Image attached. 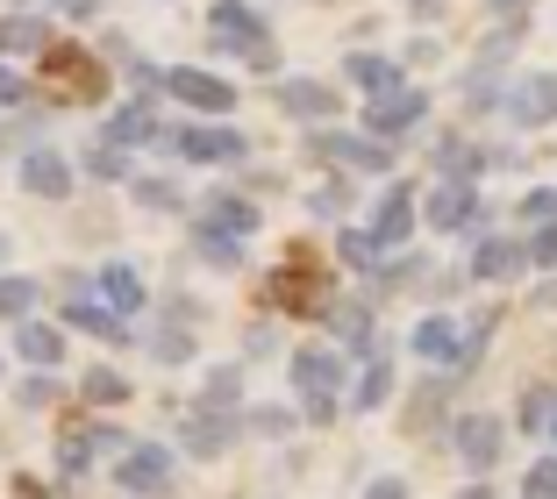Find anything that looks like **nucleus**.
I'll use <instances>...</instances> for the list:
<instances>
[{
  "instance_id": "nucleus-1",
  "label": "nucleus",
  "mask_w": 557,
  "mask_h": 499,
  "mask_svg": "<svg viewBox=\"0 0 557 499\" xmlns=\"http://www.w3.org/2000/svg\"><path fill=\"white\" fill-rule=\"evenodd\" d=\"M286 386H294V407L308 428H329L336 414H350V364L329 342H300L286 357Z\"/></svg>"
},
{
  "instance_id": "nucleus-2",
  "label": "nucleus",
  "mask_w": 557,
  "mask_h": 499,
  "mask_svg": "<svg viewBox=\"0 0 557 499\" xmlns=\"http://www.w3.org/2000/svg\"><path fill=\"white\" fill-rule=\"evenodd\" d=\"M208 36H214L222 58H244L250 72H278V43H272V29H264V15L250 0H214Z\"/></svg>"
},
{
  "instance_id": "nucleus-3",
  "label": "nucleus",
  "mask_w": 557,
  "mask_h": 499,
  "mask_svg": "<svg viewBox=\"0 0 557 499\" xmlns=\"http://www.w3.org/2000/svg\"><path fill=\"white\" fill-rule=\"evenodd\" d=\"M508 435H515V421L472 407V414H450V428H443V450L465 464V478H493V471H500V457H508Z\"/></svg>"
},
{
  "instance_id": "nucleus-4",
  "label": "nucleus",
  "mask_w": 557,
  "mask_h": 499,
  "mask_svg": "<svg viewBox=\"0 0 557 499\" xmlns=\"http://www.w3.org/2000/svg\"><path fill=\"white\" fill-rule=\"evenodd\" d=\"M422 228H436V236H493V214L486 200H479V186H465V178H436L422 194Z\"/></svg>"
},
{
  "instance_id": "nucleus-5",
  "label": "nucleus",
  "mask_w": 557,
  "mask_h": 499,
  "mask_svg": "<svg viewBox=\"0 0 557 499\" xmlns=\"http://www.w3.org/2000/svg\"><path fill=\"white\" fill-rule=\"evenodd\" d=\"M158 150H164V158H180V164H244L250 136L230 129V122H180V129L158 136Z\"/></svg>"
},
{
  "instance_id": "nucleus-6",
  "label": "nucleus",
  "mask_w": 557,
  "mask_h": 499,
  "mask_svg": "<svg viewBox=\"0 0 557 499\" xmlns=\"http://www.w3.org/2000/svg\"><path fill=\"white\" fill-rule=\"evenodd\" d=\"M308 158H322V164H336V172H364V178H386L394 172V144H379V136H350V129H314L308 136Z\"/></svg>"
},
{
  "instance_id": "nucleus-7",
  "label": "nucleus",
  "mask_w": 557,
  "mask_h": 499,
  "mask_svg": "<svg viewBox=\"0 0 557 499\" xmlns=\"http://www.w3.org/2000/svg\"><path fill=\"white\" fill-rule=\"evenodd\" d=\"M236 442H244V414H236V407H208V400H194V407L180 414V450H186V457H200V464L230 457Z\"/></svg>"
},
{
  "instance_id": "nucleus-8",
  "label": "nucleus",
  "mask_w": 557,
  "mask_h": 499,
  "mask_svg": "<svg viewBox=\"0 0 557 499\" xmlns=\"http://www.w3.org/2000/svg\"><path fill=\"white\" fill-rule=\"evenodd\" d=\"M172 478H180V450H172V442H129V450L115 457V485L129 499H164Z\"/></svg>"
},
{
  "instance_id": "nucleus-9",
  "label": "nucleus",
  "mask_w": 557,
  "mask_h": 499,
  "mask_svg": "<svg viewBox=\"0 0 557 499\" xmlns=\"http://www.w3.org/2000/svg\"><path fill=\"white\" fill-rule=\"evenodd\" d=\"M364 228H372V242L394 258V250H408L414 228H422V194H414L408 178H386V194H379V208L364 214Z\"/></svg>"
},
{
  "instance_id": "nucleus-10",
  "label": "nucleus",
  "mask_w": 557,
  "mask_h": 499,
  "mask_svg": "<svg viewBox=\"0 0 557 499\" xmlns=\"http://www.w3.org/2000/svg\"><path fill=\"white\" fill-rule=\"evenodd\" d=\"M429 122V93L422 86H394V93H379L358 108V129L379 136V144H400V136H414Z\"/></svg>"
},
{
  "instance_id": "nucleus-11",
  "label": "nucleus",
  "mask_w": 557,
  "mask_h": 499,
  "mask_svg": "<svg viewBox=\"0 0 557 499\" xmlns=\"http://www.w3.org/2000/svg\"><path fill=\"white\" fill-rule=\"evenodd\" d=\"M522 272H536L529 236H479L472 258H465V278H472V286H515Z\"/></svg>"
},
{
  "instance_id": "nucleus-12",
  "label": "nucleus",
  "mask_w": 557,
  "mask_h": 499,
  "mask_svg": "<svg viewBox=\"0 0 557 499\" xmlns=\"http://www.w3.org/2000/svg\"><path fill=\"white\" fill-rule=\"evenodd\" d=\"M500 122L522 136L536 129H557V72H522V79L508 86V108H500Z\"/></svg>"
},
{
  "instance_id": "nucleus-13",
  "label": "nucleus",
  "mask_w": 557,
  "mask_h": 499,
  "mask_svg": "<svg viewBox=\"0 0 557 499\" xmlns=\"http://www.w3.org/2000/svg\"><path fill=\"white\" fill-rule=\"evenodd\" d=\"M272 108L286 114V122H300V129H329V122L344 114V100H336L329 79H272Z\"/></svg>"
},
{
  "instance_id": "nucleus-14",
  "label": "nucleus",
  "mask_w": 557,
  "mask_h": 499,
  "mask_svg": "<svg viewBox=\"0 0 557 499\" xmlns=\"http://www.w3.org/2000/svg\"><path fill=\"white\" fill-rule=\"evenodd\" d=\"M322 322H329V336H336V350L344 357H358V364H372V357H386L379 350V314H372V300H329L322 307Z\"/></svg>"
},
{
  "instance_id": "nucleus-15",
  "label": "nucleus",
  "mask_w": 557,
  "mask_h": 499,
  "mask_svg": "<svg viewBox=\"0 0 557 499\" xmlns=\"http://www.w3.org/2000/svg\"><path fill=\"white\" fill-rule=\"evenodd\" d=\"M79 164H72L65 158V150H44V144H36V150H22V158H15V186H22V194H36V200H72V186H79Z\"/></svg>"
},
{
  "instance_id": "nucleus-16",
  "label": "nucleus",
  "mask_w": 557,
  "mask_h": 499,
  "mask_svg": "<svg viewBox=\"0 0 557 499\" xmlns=\"http://www.w3.org/2000/svg\"><path fill=\"white\" fill-rule=\"evenodd\" d=\"M164 93L180 100V108H194L200 122H222V114L236 108V86L214 79V72H200V65H172L164 72Z\"/></svg>"
},
{
  "instance_id": "nucleus-17",
  "label": "nucleus",
  "mask_w": 557,
  "mask_h": 499,
  "mask_svg": "<svg viewBox=\"0 0 557 499\" xmlns=\"http://www.w3.org/2000/svg\"><path fill=\"white\" fill-rule=\"evenodd\" d=\"M65 328H72V336L108 342V350H122V342H144V336H129V314H115V307L100 300V286H94V292H65Z\"/></svg>"
},
{
  "instance_id": "nucleus-18",
  "label": "nucleus",
  "mask_w": 557,
  "mask_h": 499,
  "mask_svg": "<svg viewBox=\"0 0 557 499\" xmlns=\"http://www.w3.org/2000/svg\"><path fill=\"white\" fill-rule=\"evenodd\" d=\"M194 222L200 228H214V236H230V242H250L264 228V214H258V200L250 194H236V186H222V194H208L194 208Z\"/></svg>"
},
{
  "instance_id": "nucleus-19",
  "label": "nucleus",
  "mask_w": 557,
  "mask_h": 499,
  "mask_svg": "<svg viewBox=\"0 0 557 499\" xmlns=\"http://www.w3.org/2000/svg\"><path fill=\"white\" fill-rule=\"evenodd\" d=\"M408 350L422 357V364H436V371H458V350H465V322H458V314H443V307H429L422 322H414Z\"/></svg>"
},
{
  "instance_id": "nucleus-20",
  "label": "nucleus",
  "mask_w": 557,
  "mask_h": 499,
  "mask_svg": "<svg viewBox=\"0 0 557 499\" xmlns=\"http://www.w3.org/2000/svg\"><path fill=\"white\" fill-rule=\"evenodd\" d=\"M344 79L358 86L364 100H379V93H394V86H408V65H400V58H379V50H350Z\"/></svg>"
},
{
  "instance_id": "nucleus-21",
  "label": "nucleus",
  "mask_w": 557,
  "mask_h": 499,
  "mask_svg": "<svg viewBox=\"0 0 557 499\" xmlns=\"http://www.w3.org/2000/svg\"><path fill=\"white\" fill-rule=\"evenodd\" d=\"M100 136H108V144H122V150H144V144H158V108H150V93H136V100H122V108L115 114H108V129H100Z\"/></svg>"
},
{
  "instance_id": "nucleus-22",
  "label": "nucleus",
  "mask_w": 557,
  "mask_h": 499,
  "mask_svg": "<svg viewBox=\"0 0 557 499\" xmlns=\"http://www.w3.org/2000/svg\"><path fill=\"white\" fill-rule=\"evenodd\" d=\"M65 350H72L65 328L36 322V314H29V322H15V357H22L29 371H58V364H65Z\"/></svg>"
},
{
  "instance_id": "nucleus-23",
  "label": "nucleus",
  "mask_w": 557,
  "mask_h": 499,
  "mask_svg": "<svg viewBox=\"0 0 557 499\" xmlns=\"http://www.w3.org/2000/svg\"><path fill=\"white\" fill-rule=\"evenodd\" d=\"M94 278H100V300L115 307V314H144V307H150V286H144V272H136L129 258H115V264H100Z\"/></svg>"
},
{
  "instance_id": "nucleus-24",
  "label": "nucleus",
  "mask_w": 557,
  "mask_h": 499,
  "mask_svg": "<svg viewBox=\"0 0 557 499\" xmlns=\"http://www.w3.org/2000/svg\"><path fill=\"white\" fill-rule=\"evenodd\" d=\"M450 378H458V371H436V378H422V386H414V400H408V435H436V421L450 414Z\"/></svg>"
},
{
  "instance_id": "nucleus-25",
  "label": "nucleus",
  "mask_w": 557,
  "mask_h": 499,
  "mask_svg": "<svg viewBox=\"0 0 557 499\" xmlns=\"http://www.w3.org/2000/svg\"><path fill=\"white\" fill-rule=\"evenodd\" d=\"M394 400V357H372V364L350 378V414H379Z\"/></svg>"
},
{
  "instance_id": "nucleus-26",
  "label": "nucleus",
  "mask_w": 557,
  "mask_h": 499,
  "mask_svg": "<svg viewBox=\"0 0 557 499\" xmlns=\"http://www.w3.org/2000/svg\"><path fill=\"white\" fill-rule=\"evenodd\" d=\"M144 357H150V364H164V371H180V364H194V357H200V336H186L180 322H164V328H150V336H144Z\"/></svg>"
},
{
  "instance_id": "nucleus-27",
  "label": "nucleus",
  "mask_w": 557,
  "mask_h": 499,
  "mask_svg": "<svg viewBox=\"0 0 557 499\" xmlns=\"http://www.w3.org/2000/svg\"><path fill=\"white\" fill-rule=\"evenodd\" d=\"M0 50L8 58H36V50H50V22L44 15H0Z\"/></svg>"
},
{
  "instance_id": "nucleus-28",
  "label": "nucleus",
  "mask_w": 557,
  "mask_h": 499,
  "mask_svg": "<svg viewBox=\"0 0 557 499\" xmlns=\"http://www.w3.org/2000/svg\"><path fill=\"white\" fill-rule=\"evenodd\" d=\"M550 421H557V386H550V378L522 386V400H515V428H522V435H550Z\"/></svg>"
},
{
  "instance_id": "nucleus-29",
  "label": "nucleus",
  "mask_w": 557,
  "mask_h": 499,
  "mask_svg": "<svg viewBox=\"0 0 557 499\" xmlns=\"http://www.w3.org/2000/svg\"><path fill=\"white\" fill-rule=\"evenodd\" d=\"M79 400H86V407H129L136 386L122 378L115 364H94V371H79Z\"/></svg>"
},
{
  "instance_id": "nucleus-30",
  "label": "nucleus",
  "mask_w": 557,
  "mask_h": 499,
  "mask_svg": "<svg viewBox=\"0 0 557 499\" xmlns=\"http://www.w3.org/2000/svg\"><path fill=\"white\" fill-rule=\"evenodd\" d=\"M336 258L350 264L358 278H379V264H386V250L372 242V228H336Z\"/></svg>"
},
{
  "instance_id": "nucleus-31",
  "label": "nucleus",
  "mask_w": 557,
  "mask_h": 499,
  "mask_svg": "<svg viewBox=\"0 0 557 499\" xmlns=\"http://www.w3.org/2000/svg\"><path fill=\"white\" fill-rule=\"evenodd\" d=\"M493 336H500V307H479L472 322H465V350H458V371H479V364H486Z\"/></svg>"
},
{
  "instance_id": "nucleus-32",
  "label": "nucleus",
  "mask_w": 557,
  "mask_h": 499,
  "mask_svg": "<svg viewBox=\"0 0 557 499\" xmlns=\"http://www.w3.org/2000/svg\"><path fill=\"white\" fill-rule=\"evenodd\" d=\"M200 400H208V407H236V414H244V357H236V364H214L208 386H200Z\"/></svg>"
},
{
  "instance_id": "nucleus-33",
  "label": "nucleus",
  "mask_w": 557,
  "mask_h": 499,
  "mask_svg": "<svg viewBox=\"0 0 557 499\" xmlns=\"http://www.w3.org/2000/svg\"><path fill=\"white\" fill-rule=\"evenodd\" d=\"M36 300H44V286H36V278L0 272V314H8V322H29V314H36Z\"/></svg>"
},
{
  "instance_id": "nucleus-34",
  "label": "nucleus",
  "mask_w": 557,
  "mask_h": 499,
  "mask_svg": "<svg viewBox=\"0 0 557 499\" xmlns=\"http://www.w3.org/2000/svg\"><path fill=\"white\" fill-rule=\"evenodd\" d=\"M79 172H86V178H100V186H115V178H129V150L100 136V144H94V150L79 158Z\"/></svg>"
},
{
  "instance_id": "nucleus-35",
  "label": "nucleus",
  "mask_w": 557,
  "mask_h": 499,
  "mask_svg": "<svg viewBox=\"0 0 557 499\" xmlns=\"http://www.w3.org/2000/svg\"><path fill=\"white\" fill-rule=\"evenodd\" d=\"M186 236H194V250H200L208 264H222V272H236V264H244V242L214 236V228H200V222H186Z\"/></svg>"
},
{
  "instance_id": "nucleus-36",
  "label": "nucleus",
  "mask_w": 557,
  "mask_h": 499,
  "mask_svg": "<svg viewBox=\"0 0 557 499\" xmlns=\"http://www.w3.org/2000/svg\"><path fill=\"white\" fill-rule=\"evenodd\" d=\"M129 200L136 208H158V214H186V194L164 186V178H129Z\"/></svg>"
},
{
  "instance_id": "nucleus-37",
  "label": "nucleus",
  "mask_w": 557,
  "mask_h": 499,
  "mask_svg": "<svg viewBox=\"0 0 557 499\" xmlns=\"http://www.w3.org/2000/svg\"><path fill=\"white\" fill-rule=\"evenodd\" d=\"M58 471H65V478H86V471H94V435L86 428L58 435Z\"/></svg>"
},
{
  "instance_id": "nucleus-38",
  "label": "nucleus",
  "mask_w": 557,
  "mask_h": 499,
  "mask_svg": "<svg viewBox=\"0 0 557 499\" xmlns=\"http://www.w3.org/2000/svg\"><path fill=\"white\" fill-rule=\"evenodd\" d=\"M515 222H522L529 236H536L543 222H557V186H529V194L515 200Z\"/></svg>"
},
{
  "instance_id": "nucleus-39",
  "label": "nucleus",
  "mask_w": 557,
  "mask_h": 499,
  "mask_svg": "<svg viewBox=\"0 0 557 499\" xmlns=\"http://www.w3.org/2000/svg\"><path fill=\"white\" fill-rule=\"evenodd\" d=\"M300 407H244V435H294Z\"/></svg>"
},
{
  "instance_id": "nucleus-40",
  "label": "nucleus",
  "mask_w": 557,
  "mask_h": 499,
  "mask_svg": "<svg viewBox=\"0 0 557 499\" xmlns=\"http://www.w3.org/2000/svg\"><path fill=\"white\" fill-rule=\"evenodd\" d=\"M308 214H322V222H344V214H350V178H329V186H314V194H308Z\"/></svg>"
},
{
  "instance_id": "nucleus-41",
  "label": "nucleus",
  "mask_w": 557,
  "mask_h": 499,
  "mask_svg": "<svg viewBox=\"0 0 557 499\" xmlns=\"http://www.w3.org/2000/svg\"><path fill=\"white\" fill-rule=\"evenodd\" d=\"M522 499H557V450H543L536 464L522 471Z\"/></svg>"
},
{
  "instance_id": "nucleus-42",
  "label": "nucleus",
  "mask_w": 557,
  "mask_h": 499,
  "mask_svg": "<svg viewBox=\"0 0 557 499\" xmlns=\"http://www.w3.org/2000/svg\"><path fill=\"white\" fill-rule=\"evenodd\" d=\"M15 407H29V414H44V407H58V378H50V371H29V378L15 386Z\"/></svg>"
},
{
  "instance_id": "nucleus-43",
  "label": "nucleus",
  "mask_w": 557,
  "mask_h": 499,
  "mask_svg": "<svg viewBox=\"0 0 557 499\" xmlns=\"http://www.w3.org/2000/svg\"><path fill=\"white\" fill-rule=\"evenodd\" d=\"M529 258H536V272H557V222H543L529 236Z\"/></svg>"
},
{
  "instance_id": "nucleus-44",
  "label": "nucleus",
  "mask_w": 557,
  "mask_h": 499,
  "mask_svg": "<svg viewBox=\"0 0 557 499\" xmlns=\"http://www.w3.org/2000/svg\"><path fill=\"white\" fill-rule=\"evenodd\" d=\"M22 100H29V79L15 65H0V108H22Z\"/></svg>"
},
{
  "instance_id": "nucleus-45",
  "label": "nucleus",
  "mask_w": 557,
  "mask_h": 499,
  "mask_svg": "<svg viewBox=\"0 0 557 499\" xmlns=\"http://www.w3.org/2000/svg\"><path fill=\"white\" fill-rule=\"evenodd\" d=\"M358 499H408V478H394V471H386V478H372Z\"/></svg>"
},
{
  "instance_id": "nucleus-46",
  "label": "nucleus",
  "mask_w": 557,
  "mask_h": 499,
  "mask_svg": "<svg viewBox=\"0 0 557 499\" xmlns=\"http://www.w3.org/2000/svg\"><path fill=\"white\" fill-rule=\"evenodd\" d=\"M436 58H443L436 36H414V43H408V65H436Z\"/></svg>"
},
{
  "instance_id": "nucleus-47",
  "label": "nucleus",
  "mask_w": 557,
  "mask_h": 499,
  "mask_svg": "<svg viewBox=\"0 0 557 499\" xmlns=\"http://www.w3.org/2000/svg\"><path fill=\"white\" fill-rule=\"evenodd\" d=\"M250 357H272V328H250V342H244V364Z\"/></svg>"
},
{
  "instance_id": "nucleus-48",
  "label": "nucleus",
  "mask_w": 557,
  "mask_h": 499,
  "mask_svg": "<svg viewBox=\"0 0 557 499\" xmlns=\"http://www.w3.org/2000/svg\"><path fill=\"white\" fill-rule=\"evenodd\" d=\"M58 8H65L72 22H94V15H100V0H58Z\"/></svg>"
},
{
  "instance_id": "nucleus-49",
  "label": "nucleus",
  "mask_w": 557,
  "mask_h": 499,
  "mask_svg": "<svg viewBox=\"0 0 557 499\" xmlns=\"http://www.w3.org/2000/svg\"><path fill=\"white\" fill-rule=\"evenodd\" d=\"M450 499H500V492H493L486 478H472V485H458V492H450Z\"/></svg>"
},
{
  "instance_id": "nucleus-50",
  "label": "nucleus",
  "mask_w": 557,
  "mask_h": 499,
  "mask_svg": "<svg viewBox=\"0 0 557 499\" xmlns=\"http://www.w3.org/2000/svg\"><path fill=\"white\" fill-rule=\"evenodd\" d=\"M8 499H44V485H36V478H15V485H8Z\"/></svg>"
},
{
  "instance_id": "nucleus-51",
  "label": "nucleus",
  "mask_w": 557,
  "mask_h": 499,
  "mask_svg": "<svg viewBox=\"0 0 557 499\" xmlns=\"http://www.w3.org/2000/svg\"><path fill=\"white\" fill-rule=\"evenodd\" d=\"M443 15V0H414V22H436Z\"/></svg>"
},
{
  "instance_id": "nucleus-52",
  "label": "nucleus",
  "mask_w": 557,
  "mask_h": 499,
  "mask_svg": "<svg viewBox=\"0 0 557 499\" xmlns=\"http://www.w3.org/2000/svg\"><path fill=\"white\" fill-rule=\"evenodd\" d=\"M536 300H543V307H557V278H550V286H536Z\"/></svg>"
},
{
  "instance_id": "nucleus-53",
  "label": "nucleus",
  "mask_w": 557,
  "mask_h": 499,
  "mask_svg": "<svg viewBox=\"0 0 557 499\" xmlns=\"http://www.w3.org/2000/svg\"><path fill=\"white\" fill-rule=\"evenodd\" d=\"M493 8H529V0H493Z\"/></svg>"
},
{
  "instance_id": "nucleus-54",
  "label": "nucleus",
  "mask_w": 557,
  "mask_h": 499,
  "mask_svg": "<svg viewBox=\"0 0 557 499\" xmlns=\"http://www.w3.org/2000/svg\"><path fill=\"white\" fill-rule=\"evenodd\" d=\"M543 442H550V450H557V421H550V435H543Z\"/></svg>"
}]
</instances>
